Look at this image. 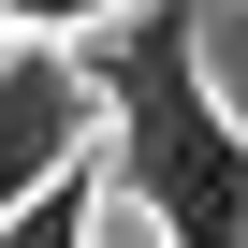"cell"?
<instances>
[{
	"label": "cell",
	"mask_w": 248,
	"mask_h": 248,
	"mask_svg": "<svg viewBox=\"0 0 248 248\" xmlns=\"http://www.w3.org/2000/svg\"><path fill=\"white\" fill-rule=\"evenodd\" d=\"M88 88H102V132H117L102 190L161 248H248V132L219 117V88L190 59V15H117L88 44Z\"/></svg>",
	"instance_id": "cell-1"
},
{
	"label": "cell",
	"mask_w": 248,
	"mask_h": 248,
	"mask_svg": "<svg viewBox=\"0 0 248 248\" xmlns=\"http://www.w3.org/2000/svg\"><path fill=\"white\" fill-rule=\"evenodd\" d=\"M102 132V88H88V44H0V219H15L30 190H59Z\"/></svg>",
	"instance_id": "cell-2"
},
{
	"label": "cell",
	"mask_w": 248,
	"mask_h": 248,
	"mask_svg": "<svg viewBox=\"0 0 248 248\" xmlns=\"http://www.w3.org/2000/svg\"><path fill=\"white\" fill-rule=\"evenodd\" d=\"M102 204H117V190H102V161H73L59 190H30L15 219H0V248H102Z\"/></svg>",
	"instance_id": "cell-3"
},
{
	"label": "cell",
	"mask_w": 248,
	"mask_h": 248,
	"mask_svg": "<svg viewBox=\"0 0 248 248\" xmlns=\"http://www.w3.org/2000/svg\"><path fill=\"white\" fill-rule=\"evenodd\" d=\"M117 15H146V0H0V44H88Z\"/></svg>",
	"instance_id": "cell-4"
},
{
	"label": "cell",
	"mask_w": 248,
	"mask_h": 248,
	"mask_svg": "<svg viewBox=\"0 0 248 248\" xmlns=\"http://www.w3.org/2000/svg\"><path fill=\"white\" fill-rule=\"evenodd\" d=\"M102 248H161V233H146V219H132V204H102Z\"/></svg>",
	"instance_id": "cell-5"
},
{
	"label": "cell",
	"mask_w": 248,
	"mask_h": 248,
	"mask_svg": "<svg viewBox=\"0 0 248 248\" xmlns=\"http://www.w3.org/2000/svg\"><path fill=\"white\" fill-rule=\"evenodd\" d=\"M233 15H248V0H233Z\"/></svg>",
	"instance_id": "cell-6"
}]
</instances>
